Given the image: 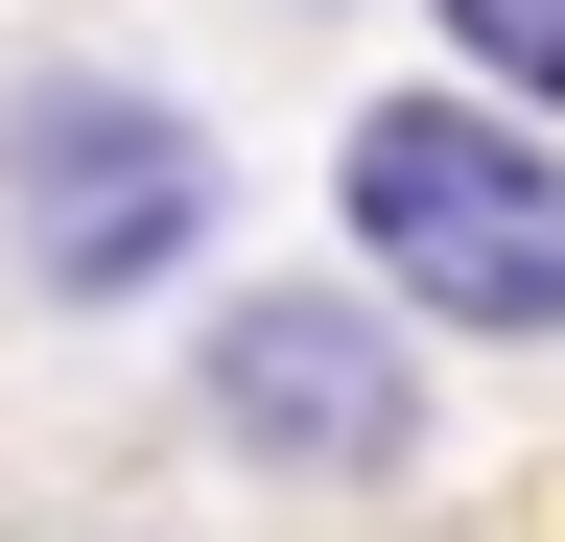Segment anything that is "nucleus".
Listing matches in <instances>:
<instances>
[{
  "instance_id": "f257e3e1",
  "label": "nucleus",
  "mask_w": 565,
  "mask_h": 542,
  "mask_svg": "<svg viewBox=\"0 0 565 542\" xmlns=\"http://www.w3.org/2000/svg\"><path fill=\"white\" fill-rule=\"evenodd\" d=\"M330 213H353V259H377L401 307H448V330H565V142H519V118L377 95V118L330 142Z\"/></svg>"
},
{
  "instance_id": "f03ea898",
  "label": "nucleus",
  "mask_w": 565,
  "mask_h": 542,
  "mask_svg": "<svg viewBox=\"0 0 565 542\" xmlns=\"http://www.w3.org/2000/svg\"><path fill=\"white\" fill-rule=\"evenodd\" d=\"M0 213H24V259H47V307H118V284H166V259L212 236V142L166 95H24L0 118Z\"/></svg>"
},
{
  "instance_id": "7ed1b4c3",
  "label": "nucleus",
  "mask_w": 565,
  "mask_h": 542,
  "mask_svg": "<svg viewBox=\"0 0 565 542\" xmlns=\"http://www.w3.org/2000/svg\"><path fill=\"white\" fill-rule=\"evenodd\" d=\"M189 378H212V425H236V448L330 471V496L424 448V378H401V330H377V307H330V284H236Z\"/></svg>"
},
{
  "instance_id": "20e7f679",
  "label": "nucleus",
  "mask_w": 565,
  "mask_h": 542,
  "mask_svg": "<svg viewBox=\"0 0 565 542\" xmlns=\"http://www.w3.org/2000/svg\"><path fill=\"white\" fill-rule=\"evenodd\" d=\"M424 24H448L494 95H565V0H424Z\"/></svg>"
}]
</instances>
